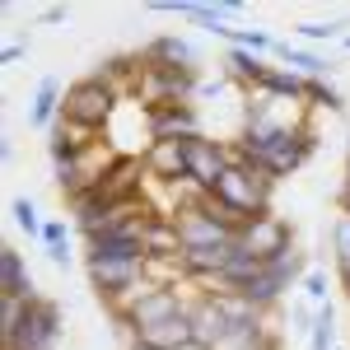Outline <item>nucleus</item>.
Listing matches in <instances>:
<instances>
[{
  "mask_svg": "<svg viewBox=\"0 0 350 350\" xmlns=\"http://www.w3.org/2000/svg\"><path fill=\"white\" fill-rule=\"evenodd\" d=\"M183 163H187V183L201 191H215V183L224 178V168L234 163V145L215 140V135H191L183 140Z\"/></svg>",
  "mask_w": 350,
  "mask_h": 350,
  "instance_id": "0eeeda50",
  "label": "nucleus"
},
{
  "mask_svg": "<svg viewBox=\"0 0 350 350\" xmlns=\"http://www.w3.org/2000/svg\"><path fill=\"white\" fill-rule=\"evenodd\" d=\"M75 247V224L70 219H47L42 224V252H70Z\"/></svg>",
  "mask_w": 350,
  "mask_h": 350,
  "instance_id": "bb28decb",
  "label": "nucleus"
},
{
  "mask_svg": "<svg viewBox=\"0 0 350 350\" xmlns=\"http://www.w3.org/2000/svg\"><path fill=\"white\" fill-rule=\"evenodd\" d=\"M126 350H154V346H140V341H131V346H126Z\"/></svg>",
  "mask_w": 350,
  "mask_h": 350,
  "instance_id": "f704fd0d",
  "label": "nucleus"
},
{
  "mask_svg": "<svg viewBox=\"0 0 350 350\" xmlns=\"http://www.w3.org/2000/svg\"><path fill=\"white\" fill-rule=\"evenodd\" d=\"M140 61L150 70H201V47L183 33H159L140 47Z\"/></svg>",
  "mask_w": 350,
  "mask_h": 350,
  "instance_id": "9b49d317",
  "label": "nucleus"
},
{
  "mask_svg": "<svg viewBox=\"0 0 350 350\" xmlns=\"http://www.w3.org/2000/svg\"><path fill=\"white\" fill-rule=\"evenodd\" d=\"M295 38L299 42H308V47H323V42H346L350 38V19H304L295 24Z\"/></svg>",
  "mask_w": 350,
  "mask_h": 350,
  "instance_id": "6ab92c4d",
  "label": "nucleus"
},
{
  "mask_svg": "<svg viewBox=\"0 0 350 350\" xmlns=\"http://www.w3.org/2000/svg\"><path fill=\"white\" fill-rule=\"evenodd\" d=\"M145 117V135L150 145L154 140H173L183 145L191 135H206V117H201V103H154V108H140Z\"/></svg>",
  "mask_w": 350,
  "mask_h": 350,
  "instance_id": "6e6552de",
  "label": "nucleus"
},
{
  "mask_svg": "<svg viewBox=\"0 0 350 350\" xmlns=\"http://www.w3.org/2000/svg\"><path fill=\"white\" fill-rule=\"evenodd\" d=\"M187 318H191V336L211 350L234 341V336H252V332L271 327V313L243 304L239 295H211V290H191Z\"/></svg>",
  "mask_w": 350,
  "mask_h": 350,
  "instance_id": "f03ea898",
  "label": "nucleus"
},
{
  "mask_svg": "<svg viewBox=\"0 0 350 350\" xmlns=\"http://www.w3.org/2000/svg\"><path fill=\"white\" fill-rule=\"evenodd\" d=\"M219 66H224V70H219L224 80H234L243 94H252V89L262 84V75L275 66V56H257V52H243V47H224Z\"/></svg>",
  "mask_w": 350,
  "mask_h": 350,
  "instance_id": "2eb2a0df",
  "label": "nucleus"
},
{
  "mask_svg": "<svg viewBox=\"0 0 350 350\" xmlns=\"http://www.w3.org/2000/svg\"><path fill=\"white\" fill-rule=\"evenodd\" d=\"M346 52H350V38H346Z\"/></svg>",
  "mask_w": 350,
  "mask_h": 350,
  "instance_id": "c9c22d12",
  "label": "nucleus"
},
{
  "mask_svg": "<svg viewBox=\"0 0 350 350\" xmlns=\"http://www.w3.org/2000/svg\"><path fill=\"white\" fill-rule=\"evenodd\" d=\"M275 66L295 70V75H304V80H332V75L341 70V61H332V56L318 52V47L290 42V38H280V42H275Z\"/></svg>",
  "mask_w": 350,
  "mask_h": 350,
  "instance_id": "f8f14e48",
  "label": "nucleus"
},
{
  "mask_svg": "<svg viewBox=\"0 0 350 350\" xmlns=\"http://www.w3.org/2000/svg\"><path fill=\"white\" fill-rule=\"evenodd\" d=\"M66 19H70V5H47L33 14V24H66Z\"/></svg>",
  "mask_w": 350,
  "mask_h": 350,
  "instance_id": "c756f323",
  "label": "nucleus"
},
{
  "mask_svg": "<svg viewBox=\"0 0 350 350\" xmlns=\"http://www.w3.org/2000/svg\"><path fill=\"white\" fill-rule=\"evenodd\" d=\"M122 108V89H112L103 75H80V80L66 84V103H61V122L66 126H80V131L98 135L108 131L112 112Z\"/></svg>",
  "mask_w": 350,
  "mask_h": 350,
  "instance_id": "20e7f679",
  "label": "nucleus"
},
{
  "mask_svg": "<svg viewBox=\"0 0 350 350\" xmlns=\"http://www.w3.org/2000/svg\"><path fill=\"white\" fill-rule=\"evenodd\" d=\"M0 163H5V168L14 163V140H10V135H0Z\"/></svg>",
  "mask_w": 350,
  "mask_h": 350,
  "instance_id": "2f4dec72",
  "label": "nucleus"
},
{
  "mask_svg": "<svg viewBox=\"0 0 350 350\" xmlns=\"http://www.w3.org/2000/svg\"><path fill=\"white\" fill-rule=\"evenodd\" d=\"M346 122H350V117H346Z\"/></svg>",
  "mask_w": 350,
  "mask_h": 350,
  "instance_id": "e433bc0d",
  "label": "nucleus"
},
{
  "mask_svg": "<svg viewBox=\"0 0 350 350\" xmlns=\"http://www.w3.org/2000/svg\"><path fill=\"white\" fill-rule=\"evenodd\" d=\"M94 140H98V135H89V131H80V126H66V122H61V126L47 135V159H52V173L75 168V163H89Z\"/></svg>",
  "mask_w": 350,
  "mask_h": 350,
  "instance_id": "4468645a",
  "label": "nucleus"
},
{
  "mask_svg": "<svg viewBox=\"0 0 350 350\" xmlns=\"http://www.w3.org/2000/svg\"><path fill=\"white\" fill-rule=\"evenodd\" d=\"M178 350H211V346H201V341H187V346H178Z\"/></svg>",
  "mask_w": 350,
  "mask_h": 350,
  "instance_id": "72a5a7b5",
  "label": "nucleus"
},
{
  "mask_svg": "<svg viewBox=\"0 0 350 350\" xmlns=\"http://www.w3.org/2000/svg\"><path fill=\"white\" fill-rule=\"evenodd\" d=\"M178 224V239H183V252H211V247H224V243L239 239V229H229L224 219L201 201V206H191L183 215H173Z\"/></svg>",
  "mask_w": 350,
  "mask_h": 350,
  "instance_id": "1a4fd4ad",
  "label": "nucleus"
},
{
  "mask_svg": "<svg viewBox=\"0 0 350 350\" xmlns=\"http://www.w3.org/2000/svg\"><path fill=\"white\" fill-rule=\"evenodd\" d=\"M336 206H341V215H350V183L336 187Z\"/></svg>",
  "mask_w": 350,
  "mask_h": 350,
  "instance_id": "473e14b6",
  "label": "nucleus"
},
{
  "mask_svg": "<svg viewBox=\"0 0 350 350\" xmlns=\"http://www.w3.org/2000/svg\"><path fill=\"white\" fill-rule=\"evenodd\" d=\"M28 313V299H0V341H10Z\"/></svg>",
  "mask_w": 350,
  "mask_h": 350,
  "instance_id": "cd10ccee",
  "label": "nucleus"
},
{
  "mask_svg": "<svg viewBox=\"0 0 350 350\" xmlns=\"http://www.w3.org/2000/svg\"><path fill=\"white\" fill-rule=\"evenodd\" d=\"M10 215H14V229H19V234L42 243V224H47V219L38 215V201H33V196H14V201H10Z\"/></svg>",
  "mask_w": 350,
  "mask_h": 350,
  "instance_id": "b1692460",
  "label": "nucleus"
},
{
  "mask_svg": "<svg viewBox=\"0 0 350 350\" xmlns=\"http://www.w3.org/2000/svg\"><path fill=\"white\" fill-rule=\"evenodd\" d=\"M313 267L308 262V252H285V257H275V262H262L257 267V275H247L239 285V299L243 304H252V308H262V313H275L285 299H290V290H299V280H304V271Z\"/></svg>",
  "mask_w": 350,
  "mask_h": 350,
  "instance_id": "39448f33",
  "label": "nucleus"
},
{
  "mask_svg": "<svg viewBox=\"0 0 350 350\" xmlns=\"http://www.w3.org/2000/svg\"><path fill=\"white\" fill-rule=\"evenodd\" d=\"M271 196H275V183H271L267 173H257L252 163L234 159L224 168V178L215 183V191H206V206H211L229 229H243L247 219L271 215Z\"/></svg>",
  "mask_w": 350,
  "mask_h": 350,
  "instance_id": "7ed1b4c3",
  "label": "nucleus"
},
{
  "mask_svg": "<svg viewBox=\"0 0 350 350\" xmlns=\"http://www.w3.org/2000/svg\"><path fill=\"white\" fill-rule=\"evenodd\" d=\"M61 336H66V313H61V304L47 299V295H38V299H28L24 323L5 341V350H56Z\"/></svg>",
  "mask_w": 350,
  "mask_h": 350,
  "instance_id": "423d86ee",
  "label": "nucleus"
},
{
  "mask_svg": "<svg viewBox=\"0 0 350 350\" xmlns=\"http://www.w3.org/2000/svg\"><path fill=\"white\" fill-rule=\"evenodd\" d=\"M61 103H66L61 75H42V80L33 84V98H28V126L38 135H52L61 126Z\"/></svg>",
  "mask_w": 350,
  "mask_h": 350,
  "instance_id": "ddd939ff",
  "label": "nucleus"
},
{
  "mask_svg": "<svg viewBox=\"0 0 350 350\" xmlns=\"http://www.w3.org/2000/svg\"><path fill=\"white\" fill-rule=\"evenodd\" d=\"M285 323H290V336H299V341L308 346V336H313V327H318V308H313L308 299L299 295V299H290V313H285Z\"/></svg>",
  "mask_w": 350,
  "mask_h": 350,
  "instance_id": "393cba45",
  "label": "nucleus"
},
{
  "mask_svg": "<svg viewBox=\"0 0 350 350\" xmlns=\"http://www.w3.org/2000/svg\"><path fill=\"white\" fill-rule=\"evenodd\" d=\"M239 243L257 257V262H275V257H285V252H295V224L285 215H262V219H247L239 229Z\"/></svg>",
  "mask_w": 350,
  "mask_h": 350,
  "instance_id": "9d476101",
  "label": "nucleus"
},
{
  "mask_svg": "<svg viewBox=\"0 0 350 350\" xmlns=\"http://www.w3.org/2000/svg\"><path fill=\"white\" fill-rule=\"evenodd\" d=\"M332 275L350 295V215H336L332 224Z\"/></svg>",
  "mask_w": 350,
  "mask_h": 350,
  "instance_id": "aec40b11",
  "label": "nucleus"
},
{
  "mask_svg": "<svg viewBox=\"0 0 350 350\" xmlns=\"http://www.w3.org/2000/svg\"><path fill=\"white\" fill-rule=\"evenodd\" d=\"M308 350H341V323H336V304L318 308V327L308 336Z\"/></svg>",
  "mask_w": 350,
  "mask_h": 350,
  "instance_id": "4be33fe9",
  "label": "nucleus"
},
{
  "mask_svg": "<svg viewBox=\"0 0 350 350\" xmlns=\"http://www.w3.org/2000/svg\"><path fill=\"white\" fill-rule=\"evenodd\" d=\"M215 350H285V336L275 332V327H262V332H252V336H234V341H224Z\"/></svg>",
  "mask_w": 350,
  "mask_h": 350,
  "instance_id": "a878e982",
  "label": "nucleus"
},
{
  "mask_svg": "<svg viewBox=\"0 0 350 350\" xmlns=\"http://www.w3.org/2000/svg\"><path fill=\"white\" fill-rule=\"evenodd\" d=\"M304 103H308V108H318V112H332V117H350L346 94H341V89H336L332 80H308V94H304Z\"/></svg>",
  "mask_w": 350,
  "mask_h": 350,
  "instance_id": "412c9836",
  "label": "nucleus"
},
{
  "mask_svg": "<svg viewBox=\"0 0 350 350\" xmlns=\"http://www.w3.org/2000/svg\"><path fill=\"white\" fill-rule=\"evenodd\" d=\"M332 290H336V275H327V267H308V271H304V280H299V295L308 299L313 308L332 304Z\"/></svg>",
  "mask_w": 350,
  "mask_h": 350,
  "instance_id": "5701e85b",
  "label": "nucleus"
},
{
  "mask_svg": "<svg viewBox=\"0 0 350 350\" xmlns=\"http://www.w3.org/2000/svg\"><path fill=\"white\" fill-rule=\"evenodd\" d=\"M28 47H33V42H24V38L5 42V47H0V66H14V61H24V56H28Z\"/></svg>",
  "mask_w": 350,
  "mask_h": 350,
  "instance_id": "c85d7f7f",
  "label": "nucleus"
},
{
  "mask_svg": "<svg viewBox=\"0 0 350 350\" xmlns=\"http://www.w3.org/2000/svg\"><path fill=\"white\" fill-rule=\"evenodd\" d=\"M229 145H234V159L252 163L257 173H267L271 183H280V178L299 173L318 154V131L308 122H285L280 117V122H271L262 131H239Z\"/></svg>",
  "mask_w": 350,
  "mask_h": 350,
  "instance_id": "f257e3e1",
  "label": "nucleus"
},
{
  "mask_svg": "<svg viewBox=\"0 0 350 350\" xmlns=\"http://www.w3.org/2000/svg\"><path fill=\"white\" fill-rule=\"evenodd\" d=\"M0 299H38L33 271H28L24 252H19L14 243L0 247Z\"/></svg>",
  "mask_w": 350,
  "mask_h": 350,
  "instance_id": "dca6fc26",
  "label": "nucleus"
},
{
  "mask_svg": "<svg viewBox=\"0 0 350 350\" xmlns=\"http://www.w3.org/2000/svg\"><path fill=\"white\" fill-rule=\"evenodd\" d=\"M135 341H140V346H154V350H178V346H187V341H196V336H191V318L183 313V318H168V323H159V327L135 332Z\"/></svg>",
  "mask_w": 350,
  "mask_h": 350,
  "instance_id": "a211bd4d",
  "label": "nucleus"
},
{
  "mask_svg": "<svg viewBox=\"0 0 350 350\" xmlns=\"http://www.w3.org/2000/svg\"><path fill=\"white\" fill-rule=\"evenodd\" d=\"M211 5H215V14L224 19V24H229V19H239V14H243V0H211Z\"/></svg>",
  "mask_w": 350,
  "mask_h": 350,
  "instance_id": "7c9ffc66",
  "label": "nucleus"
},
{
  "mask_svg": "<svg viewBox=\"0 0 350 350\" xmlns=\"http://www.w3.org/2000/svg\"><path fill=\"white\" fill-rule=\"evenodd\" d=\"M252 94H267V98H275V103H304L308 80H304V75H295V70H285V66H271Z\"/></svg>",
  "mask_w": 350,
  "mask_h": 350,
  "instance_id": "f3484780",
  "label": "nucleus"
}]
</instances>
